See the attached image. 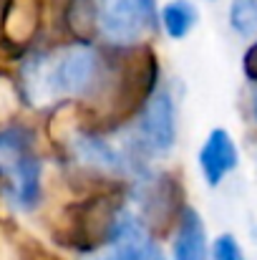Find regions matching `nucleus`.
Returning a JSON list of instances; mask_svg holds the SVG:
<instances>
[{
  "mask_svg": "<svg viewBox=\"0 0 257 260\" xmlns=\"http://www.w3.org/2000/svg\"><path fill=\"white\" fill-rule=\"evenodd\" d=\"M119 129L149 162L169 159L176 147V99L171 88L159 84L134 119Z\"/></svg>",
  "mask_w": 257,
  "mask_h": 260,
  "instance_id": "f257e3e1",
  "label": "nucleus"
},
{
  "mask_svg": "<svg viewBox=\"0 0 257 260\" xmlns=\"http://www.w3.org/2000/svg\"><path fill=\"white\" fill-rule=\"evenodd\" d=\"M159 33L157 0H108L101 10L98 38L116 51H134L149 46Z\"/></svg>",
  "mask_w": 257,
  "mask_h": 260,
  "instance_id": "f03ea898",
  "label": "nucleus"
},
{
  "mask_svg": "<svg viewBox=\"0 0 257 260\" xmlns=\"http://www.w3.org/2000/svg\"><path fill=\"white\" fill-rule=\"evenodd\" d=\"M197 167L207 187L217 189L240 167V147L230 129L212 126L197 149Z\"/></svg>",
  "mask_w": 257,
  "mask_h": 260,
  "instance_id": "7ed1b4c3",
  "label": "nucleus"
},
{
  "mask_svg": "<svg viewBox=\"0 0 257 260\" xmlns=\"http://www.w3.org/2000/svg\"><path fill=\"white\" fill-rule=\"evenodd\" d=\"M209 240L212 238L202 212L192 205H184L169 230V260H207Z\"/></svg>",
  "mask_w": 257,
  "mask_h": 260,
  "instance_id": "20e7f679",
  "label": "nucleus"
},
{
  "mask_svg": "<svg viewBox=\"0 0 257 260\" xmlns=\"http://www.w3.org/2000/svg\"><path fill=\"white\" fill-rule=\"evenodd\" d=\"M5 174L10 177V200L20 212H35L43 202V159L30 152L10 165Z\"/></svg>",
  "mask_w": 257,
  "mask_h": 260,
  "instance_id": "39448f33",
  "label": "nucleus"
},
{
  "mask_svg": "<svg viewBox=\"0 0 257 260\" xmlns=\"http://www.w3.org/2000/svg\"><path fill=\"white\" fill-rule=\"evenodd\" d=\"M199 23V10L192 0H167L159 8V30L169 41H184Z\"/></svg>",
  "mask_w": 257,
  "mask_h": 260,
  "instance_id": "423d86ee",
  "label": "nucleus"
},
{
  "mask_svg": "<svg viewBox=\"0 0 257 260\" xmlns=\"http://www.w3.org/2000/svg\"><path fill=\"white\" fill-rule=\"evenodd\" d=\"M30 152H35V134L28 126L13 124L0 132V167L3 170H8L10 165H15L20 157Z\"/></svg>",
  "mask_w": 257,
  "mask_h": 260,
  "instance_id": "0eeeda50",
  "label": "nucleus"
},
{
  "mask_svg": "<svg viewBox=\"0 0 257 260\" xmlns=\"http://www.w3.org/2000/svg\"><path fill=\"white\" fill-rule=\"evenodd\" d=\"M227 23L235 36L247 41L257 38V0H232L227 10Z\"/></svg>",
  "mask_w": 257,
  "mask_h": 260,
  "instance_id": "6e6552de",
  "label": "nucleus"
},
{
  "mask_svg": "<svg viewBox=\"0 0 257 260\" xmlns=\"http://www.w3.org/2000/svg\"><path fill=\"white\" fill-rule=\"evenodd\" d=\"M207 260H247V255L235 233H219L209 240V258Z\"/></svg>",
  "mask_w": 257,
  "mask_h": 260,
  "instance_id": "1a4fd4ad",
  "label": "nucleus"
},
{
  "mask_svg": "<svg viewBox=\"0 0 257 260\" xmlns=\"http://www.w3.org/2000/svg\"><path fill=\"white\" fill-rule=\"evenodd\" d=\"M242 74L250 84H257V38H252V43L242 56Z\"/></svg>",
  "mask_w": 257,
  "mask_h": 260,
  "instance_id": "9d476101",
  "label": "nucleus"
},
{
  "mask_svg": "<svg viewBox=\"0 0 257 260\" xmlns=\"http://www.w3.org/2000/svg\"><path fill=\"white\" fill-rule=\"evenodd\" d=\"M242 109H245V116L247 121L257 129V84H250L245 86V99H242Z\"/></svg>",
  "mask_w": 257,
  "mask_h": 260,
  "instance_id": "9b49d317",
  "label": "nucleus"
},
{
  "mask_svg": "<svg viewBox=\"0 0 257 260\" xmlns=\"http://www.w3.org/2000/svg\"><path fill=\"white\" fill-rule=\"evenodd\" d=\"M146 260H169V253L164 250V245H162V243H157V245L152 248V253H149V258Z\"/></svg>",
  "mask_w": 257,
  "mask_h": 260,
  "instance_id": "f8f14e48",
  "label": "nucleus"
}]
</instances>
